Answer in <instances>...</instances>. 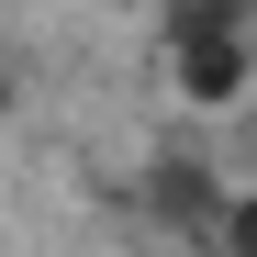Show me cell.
<instances>
[{
	"label": "cell",
	"mask_w": 257,
	"mask_h": 257,
	"mask_svg": "<svg viewBox=\"0 0 257 257\" xmlns=\"http://www.w3.org/2000/svg\"><path fill=\"white\" fill-rule=\"evenodd\" d=\"M224 34H257V23H246V0H168V12H157V56L224 45Z\"/></svg>",
	"instance_id": "3957f363"
},
{
	"label": "cell",
	"mask_w": 257,
	"mask_h": 257,
	"mask_svg": "<svg viewBox=\"0 0 257 257\" xmlns=\"http://www.w3.org/2000/svg\"><path fill=\"white\" fill-rule=\"evenodd\" d=\"M168 90H179L190 112H235L257 90V34H224V45H190V56H157Z\"/></svg>",
	"instance_id": "7a4b0ae2"
},
{
	"label": "cell",
	"mask_w": 257,
	"mask_h": 257,
	"mask_svg": "<svg viewBox=\"0 0 257 257\" xmlns=\"http://www.w3.org/2000/svg\"><path fill=\"white\" fill-rule=\"evenodd\" d=\"M12 101H23V67H12V56H0V112H12Z\"/></svg>",
	"instance_id": "5b68a950"
},
{
	"label": "cell",
	"mask_w": 257,
	"mask_h": 257,
	"mask_svg": "<svg viewBox=\"0 0 257 257\" xmlns=\"http://www.w3.org/2000/svg\"><path fill=\"white\" fill-rule=\"evenodd\" d=\"M224 168H212V157H190V146H157L146 157V179H135V212H146V224L157 235H212V224H224Z\"/></svg>",
	"instance_id": "6da1fadb"
},
{
	"label": "cell",
	"mask_w": 257,
	"mask_h": 257,
	"mask_svg": "<svg viewBox=\"0 0 257 257\" xmlns=\"http://www.w3.org/2000/svg\"><path fill=\"white\" fill-rule=\"evenodd\" d=\"M212 246H224V257H257V179H235V190H224V224H212Z\"/></svg>",
	"instance_id": "277c9868"
}]
</instances>
